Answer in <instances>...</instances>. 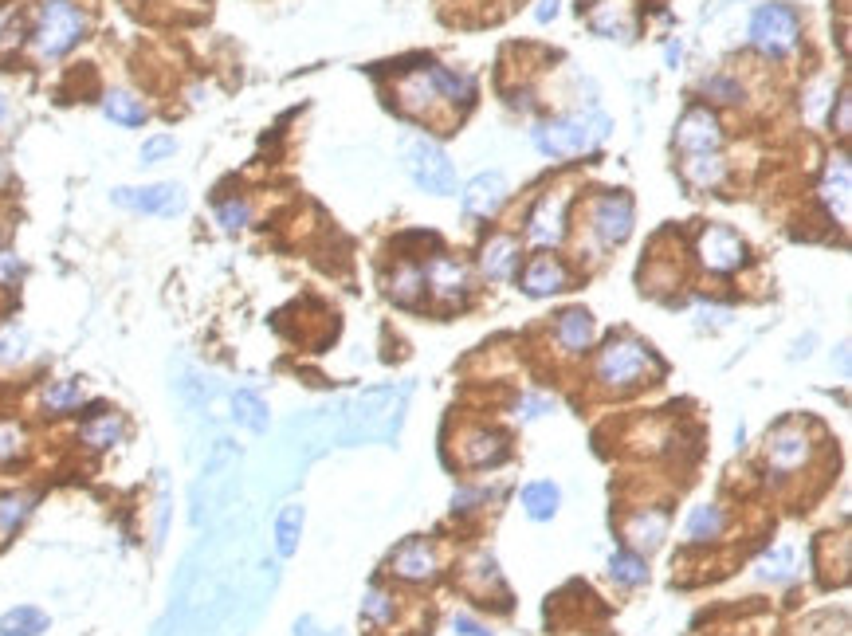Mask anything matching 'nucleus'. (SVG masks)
I'll return each mask as SVG.
<instances>
[{
  "instance_id": "f257e3e1",
  "label": "nucleus",
  "mask_w": 852,
  "mask_h": 636,
  "mask_svg": "<svg viewBox=\"0 0 852 636\" xmlns=\"http://www.w3.org/2000/svg\"><path fill=\"white\" fill-rule=\"evenodd\" d=\"M664 373V362L652 354L648 342H640L633 334H621V338H609L605 350L597 354V366H593V377L613 389V393H629V389H640L648 381H656Z\"/></svg>"
},
{
  "instance_id": "f03ea898",
  "label": "nucleus",
  "mask_w": 852,
  "mask_h": 636,
  "mask_svg": "<svg viewBox=\"0 0 852 636\" xmlns=\"http://www.w3.org/2000/svg\"><path fill=\"white\" fill-rule=\"evenodd\" d=\"M613 130V122L601 114V110H582V114H570V118H550L542 126H534V146L546 154V158H574V154H589L605 134Z\"/></svg>"
},
{
  "instance_id": "7ed1b4c3",
  "label": "nucleus",
  "mask_w": 852,
  "mask_h": 636,
  "mask_svg": "<svg viewBox=\"0 0 852 636\" xmlns=\"http://www.w3.org/2000/svg\"><path fill=\"white\" fill-rule=\"evenodd\" d=\"M87 36V16L75 0H48L40 8V20L32 28V44L44 59L67 55L79 40Z\"/></svg>"
},
{
  "instance_id": "20e7f679",
  "label": "nucleus",
  "mask_w": 852,
  "mask_h": 636,
  "mask_svg": "<svg viewBox=\"0 0 852 636\" xmlns=\"http://www.w3.org/2000/svg\"><path fill=\"white\" fill-rule=\"evenodd\" d=\"M405 169L417 181V189H425L432 197L456 193V165L432 138H409L405 142Z\"/></svg>"
},
{
  "instance_id": "39448f33",
  "label": "nucleus",
  "mask_w": 852,
  "mask_h": 636,
  "mask_svg": "<svg viewBox=\"0 0 852 636\" xmlns=\"http://www.w3.org/2000/svg\"><path fill=\"white\" fill-rule=\"evenodd\" d=\"M746 36H750V44H754L758 52H766V55L794 52V44H798V36H801L798 12H794L790 4H762V8H754Z\"/></svg>"
},
{
  "instance_id": "423d86ee",
  "label": "nucleus",
  "mask_w": 852,
  "mask_h": 636,
  "mask_svg": "<svg viewBox=\"0 0 852 636\" xmlns=\"http://www.w3.org/2000/svg\"><path fill=\"white\" fill-rule=\"evenodd\" d=\"M110 201L118 209L142 212V216H181L185 189L177 181H158V185H142V189H114Z\"/></svg>"
},
{
  "instance_id": "0eeeda50",
  "label": "nucleus",
  "mask_w": 852,
  "mask_h": 636,
  "mask_svg": "<svg viewBox=\"0 0 852 636\" xmlns=\"http://www.w3.org/2000/svg\"><path fill=\"white\" fill-rule=\"evenodd\" d=\"M695 256H699V264L707 271L731 275V271H739L746 264V244L739 240V232H731L723 224H707L699 232V240H695Z\"/></svg>"
},
{
  "instance_id": "6e6552de",
  "label": "nucleus",
  "mask_w": 852,
  "mask_h": 636,
  "mask_svg": "<svg viewBox=\"0 0 852 636\" xmlns=\"http://www.w3.org/2000/svg\"><path fill=\"white\" fill-rule=\"evenodd\" d=\"M589 228H593V236H597L605 248L625 244V240H629V232H633V201H629V197H621V193H605V197H597V201H593V209H589Z\"/></svg>"
},
{
  "instance_id": "1a4fd4ad",
  "label": "nucleus",
  "mask_w": 852,
  "mask_h": 636,
  "mask_svg": "<svg viewBox=\"0 0 852 636\" xmlns=\"http://www.w3.org/2000/svg\"><path fill=\"white\" fill-rule=\"evenodd\" d=\"M389 574L401 578V582H413V585H425L436 582L440 574V558H436V546L428 538H409L405 546L393 550L389 558Z\"/></svg>"
},
{
  "instance_id": "9d476101",
  "label": "nucleus",
  "mask_w": 852,
  "mask_h": 636,
  "mask_svg": "<svg viewBox=\"0 0 852 636\" xmlns=\"http://www.w3.org/2000/svg\"><path fill=\"white\" fill-rule=\"evenodd\" d=\"M809 456H813V444L801 424H782L766 440V464L774 472H798L801 464H809Z\"/></svg>"
},
{
  "instance_id": "9b49d317",
  "label": "nucleus",
  "mask_w": 852,
  "mask_h": 636,
  "mask_svg": "<svg viewBox=\"0 0 852 636\" xmlns=\"http://www.w3.org/2000/svg\"><path fill=\"white\" fill-rule=\"evenodd\" d=\"M676 146L684 154H719L723 146V130H719V118L707 110V106H695L680 118L676 126Z\"/></svg>"
},
{
  "instance_id": "f8f14e48",
  "label": "nucleus",
  "mask_w": 852,
  "mask_h": 636,
  "mask_svg": "<svg viewBox=\"0 0 852 636\" xmlns=\"http://www.w3.org/2000/svg\"><path fill=\"white\" fill-rule=\"evenodd\" d=\"M566 205H570V193H546V197H538V205L531 209L527 216V236H531L534 244H558L562 236H566Z\"/></svg>"
},
{
  "instance_id": "ddd939ff",
  "label": "nucleus",
  "mask_w": 852,
  "mask_h": 636,
  "mask_svg": "<svg viewBox=\"0 0 852 636\" xmlns=\"http://www.w3.org/2000/svg\"><path fill=\"white\" fill-rule=\"evenodd\" d=\"M507 201V177L499 169H487V173H476L464 193H460V205L468 216H495L499 205Z\"/></svg>"
},
{
  "instance_id": "4468645a",
  "label": "nucleus",
  "mask_w": 852,
  "mask_h": 636,
  "mask_svg": "<svg viewBox=\"0 0 852 636\" xmlns=\"http://www.w3.org/2000/svg\"><path fill=\"white\" fill-rule=\"evenodd\" d=\"M507 436L495 432V428H472L464 440H460V460L468 468H495L507 460Z\"/></svg>"
},
{
  "instance_id": "2eb2a0df",
  "label": "nucleus",
  "mask_w": 852,
  "mask_h": 636,
  "mask_svg": "<svg viewBox=\"0 0 852 636\" xmlns=\"http://www.w3.org/2000/svg\"><path fill=\"white\" fill-rule=\"evenodd\" d=\"M421 275H425V287H432L440 299H448V303H460L464 295H468V267L460 264V260H452V256H436V260H428L421 267Z\"/></svg>"
},
{
  "instance_id": "dca6fc26",
  "label": "nucleus",
  "mask_w": 852,
  "mask_h": 636,
  "mask_svg": "<svg viewBox=\"0 0 852 636\" xmlns=\"http://www.w3.org/2000/svg\"><path fill=\"white\" fill-rule=\"evenodd\" d=\"M593 338H597V326H593V315L582 311V307L562 311L558 322H554V342H558V350L570 354V358L586 354L589 346H593Z\"/></svg>"
},
{
  "instance_id": "f3484780",
  "label": "nucleus",
  "mask_w": 852,
  "mask_h": 636,
  "mask_svg": "<svg viewBox=\"0 0 852 636\" xmlns=\"http://www.w3.org/2000/svg\"><path fill=\"white\" fill-rule=\"evenodd\" d=\"M570 287V271L558 256H534L527 271H523V291L531 299H546V295H558Z\"/></svg>"
},
{
  "instance_id": "a211bd4d",
  "label": "nucleus",
  "mask_w": 852,
  "mask_h": 636,
  "mask_svg": "<svg viewBox=\"0 0 852 636\" xmlns=\"http://www.w3.org/2000/svg\"><path fill=\"white\" fill-rule=\"evenodd\" d=\"M668 538V515L660 507H644L625 523V542L633 554H652Z\"/></svg>"
},
{
  "instance_id": "6ab92c4d",
  "label": "nucleus",
  "mask_w": 852,
  "mask_h": 636,
  "mask_svg": "<svg viewBox=\"0 0 852 636\" xmlns=\"http://www.w3.org/2000/svg\"><path fill=\"white\" fill-rule=\"evenodd\" d=\"M480 267L491 283H503L519 267V240L515 236H491L480 252Z\"/></svg>"
},
{
  "instance_id": "aec40b11",
  "label": "nucleus",
  "mask_w": 852,
  "mask_h": 636,
  "mask_svg": "<svg viewBox=\"0 0 852 636\" xmlns=\"http://www.w3.org/2000/svg\"><path fill=\"white\" fill-rule=\"evenodd\" d=\"M849 189H852V177H849V154H837L825 181H821V201L829 205V212H837V220L845 224L849 220Z\"/></svg>"
},
{
  "instance_id": "412c9836",
  "label": "nucleus",
  "mask_w": 852,
  "mask_h": 636,
  "mask_svg": "<svg viewBox=\"0 0 852 636\" xmlns=\"http://www.w3.org/2000/svg\"><path fill=\"white\" fill-rule=\"evenodd\" d=\"M723 530H727V515H723V507H715V503H699V507H692V515H688V523H684V538L695 542V546H703V542H715Z\"/></svg>"
},
{
  "instance_id": "4be33fe9",
  "label": "nucleus",
  "mask_w": 852,
  "mask_h": 636,
  "mask_svg": "<svg viewBox=\"0 0 852 636\" xmlns=\"http://www.w3.org/2000/svg\"><path fill=\"white\" fill-rule=\"evenodd\" d=\"M432 71V83H436V91H440V99L444 103H460L468 106L476 99V79L468 75V71H456V67H428Z\"/></svg>"
},
{
  "instance_id": "5701e85b",
  "label": "nucleus",
  "mask_w": 852,
  "mask_h": 636,
  "mask_svg": "<svg viewBox=\"0 0 852 636\" xmlns=\"http://www.w3.org/2000/svg\"><path fill=\"white\" fill-rule=\"evenodd\" d=\"M232 421L240 424V428H248V432H267V424H271V413H267V401L260 393H252V389H236L232 393Z\"/></svg>"
},
{
  "instance_id": "b1692460",
  "label": "nucleus",
  "mask_w": 852,
  "mask_h": 636,
  "mask_svg": "<svg viewBox=\"0 0 852 636\" xmlns=\"http://www.w3.org/2000/svg\"><path fill=\"white\" fill-rule=\"evenodd\" d=\"M397 95L405 99L409 110H432V106H440V91H436V83H432V71H413V75H405L401 83H397Z\"/></svg>"
},
{
  "instance_id": "393cba45",
  "label": "nucleus",
  "mask_w": 852,
  "mask_h": 636,
  "mask_svg": "<svg viewBox=\"0 0 852 636\" xmlns=\"http://www.w3.org/2000/svg\"><path fill=\"white\" fill-rule=\"evenodd\" d=\"M558 503H562V491H558L550 479H538V483H527V487H523V511L531 515L534 523L554 519Z\"/></svg>"
},
{
  "instance_id": "a878e982",
  "label": "nucleus",
  "mask_w": 852,
  "mask_h": 636,
  "mask_svg": "<svg viewBox=\"0 0 852 636\" xmlns=\"http://www.w3.org/2000/svg\"><path fill=\"white\" fill-rule=\"evenodd\" d=\"M680 169H684V181L695 185V189H715L727 177V165H723L719 154H688Z\"/></svg>"
},
{
  "instance_id": "bb28decb",
  "label": "nucleus",
  "mask_w": 852,
  "mask_h": 636,
  "mask_svg": "<svg viewBox=\"0 0 852 636\" xmlns=\"http://www.w3.org/2000/svg\"><path fill=\"white\" fill-rule=\"evenodd\" d=\"M48 633V613L36 605H16L0 617V636H40Z\"/></svg>"
},
{
  "instance_id": "cd10ccee",
  "label": "nucleus",
  "mask_w": 852,
  "mask_h": 636,
  "mask_svg": "<svg viewBox=\"0 0 852 636\" xmlns=\"http://www.w3.org/2000/svg\"><path fill=\"white\" fill-rule=\"evenodd\" d=\"M103 114H107L110 122H118V126H142V122L150 118L146 103H142L138 95H130V91H107Z\"/></svg>"
},
{
  "instance_id": "c85d7f7f",
  "label": "nucleus",
  "mask_w": 852,
  "mask_h": 636,
  "mask_svg": "<svg viewBox=\"0 0 852 636\" xmlns=\"http://www.w3.org/2000/svg\"><path fill=\"white\" fill-rule=\"evenodd\" d=\"M299 534H303V507L299 503H287L275 519V554L279 558H291L299 550Z\"/></svg>"
},
{
  "instance_id": "c756f323",
  "label": "nucleus",
  "mask_w": 852,
  "mask_h": 636,
  "mask_svg": "<svg viewBox=\"0 0 852 636\" xmlns=\"http://www.w3.org/2000/svg\"><path fill=\"white\" fill-rule=\"evenodd\" d=\"M32 507H36V499L28 491L0 495V538H8V534H16V530L24 527V519L32 515Z\"/></svg>"
},
{
  "instance_id": "7c9ffc66",
  "label": "nucleus",
  "mask_w": 852,
  "mask_h": 636,
  "mask_svg": "<svg viewBox=\"0 0 852 636\" xmlns=\"http://www.w3.org/2000/svg\"><path fill=\"white\" fill-rule=\"evenodd\" d=\"M389 295H393L397 303H405V307H417L421 295H425V275H421V267L417 264L397 267L393 279H389Z\"/></svg>"
},
{
  "instance_id": "2f4dec72",
  "label": "nucleus",
  "mask_w": 852,
  "mask_h": 636,
  "mask_svg": "<svg viewBox=\"0 0 852 636\" xmlns=\"http://www.w3.org/2000/svg\"><path fill=\"white\" fill-rule=\"evenodd\" d=\"M609 578L621 582L625 589H637V585L648 582V566H644V558L633 554V550H617L609 558Z\"/></svg>"
},
{
  "instance_id": "473e14b6",
  "label": "nucleus",
  "mask_w": 852,
  "mask_h": 636,
  "mask_svg": "<svg viewBox=\"0 0 852 636\" xmlns=\"http://www.w3.org/2000/svg\"><path fill=\"white\" fill-rule=\"evenodd\" d=\"M122 432H126L122 417L103 413V417H95V421H87L83 428H79V440H83V444H91V448H110V444H118V440H122Z\"/></svg>"
},
{
  "instance_id": "72a5a7b5",
  "label": "nucleus",
  "mask_w": 852,
  "mask_h": 636,
  "mask_svg": "<svg viewBox=\"0 0 852 636\" xmlns=\"http://www.w3.org/2000/svg\"><path fill=\"white\" fill-rule=\"evenodd\" d=\"M28 358V334L20 326H0V370H16Z\"/></svg>"
},
{
  "instance_id": "f704fd0d",
  "label": "nucleus",
  "mask_w": 852,
  "mask_h": 636,
  "mask_svg": "<svg viewBox=\"0 0 852 636\" xmlns=\"http://www.w3.org/2000/svg\"><path fill=\"white\" fill-rule=\"evenodd\" d=\"M83 401V385L79 381H52L44 389V409L48 413H67V409H79Z\"/></svg>"
},
{
  "instance_id": "c9c22d12",
  "label": "nucleus",
  "mask_w": 852,
  "mask_h": 636,
  "mask_svg": "<svg viewBox=\"0 0 852 636\" xmlns=\"http://www.w3.org/2000/svg\"><path fill=\"white\" fill-rule=\"evenodd\" d=\"M790 574H794V550L790 546H778L774 554H766L758 562V578L762 582H786Z\"/></svg>"
},
{
  "instance_id": "e433bc0d",
  "label": "nucleus",
  "mask_w": 852,
  "mask_h": 636,
  "mask_svg": "<svg viewBox=\"0 0 852 636\" xmlns=\"http://www.w3.org/2000/svg\"><path fill=\"white\" fill-rule=\"evenodd\" d=\"M216 224L228 228V232H240L252 224V205L240 201V197H228V201H216Z\"/></svg>"
},
{
  "instance_id": "4c0bfd02",
  "label": "nucleus",
  "mask_w": 852,
  "mask_h": 636,
  "mask_svg": "<svg viewBox=\"0 0 852 636\" xmlns=\"http://www.w3.org/2000/svg\"><path fill=\"white\" fill-rule=\"evenodd\" d=\"M362 613L377 621V625H393V617H397V601L389 597V593H381V589H370L366 593V601H362Z\"/></svg>"
},
{
  "instance_id": "58836bf2",
  "label": "nucleus",
  "mask_w": 852,
  "mask_h": 636,
  "mask_svg": "<svg viewBox=\"0 0 852 636\" xmlns=\"http://www.w3.org/2000/svg\"><path fill=\"white\" fill-rule=\"evenodd\" d=\"M593 28H597V32H605V36H613V32H629V24L621 20V4L605 0V4L593 12Z\"/></svg>"
},
{
  "instance_id": "ea45409f",
  "label": "nucleus",
  "mask_w": 852,
  "mask_h": 636,
  "mask_svg": "<svg viewBox=\"0 0 852 636\" xmlns=\"http://www.w3.org/2000/svg\"><path fill=\"white\" fill-rule=\"evenodd\" d=\"M20 452H24V432H20V424L0 421V464L16 460Z\"/></svg>"
},
{
  "instance_id": "a19ab883",
  "label": "nucleus",
  "mask_w": 852,
  "mask_h": 636,
  "mask_svg": "<svg viewBox=\"0 0 852 636\" xmlns=\"http://www.w3.org/2000/svg\"><path fill=\"white\" fill-rule=\"evenodd\" d=\"M173 150H177V142H173L169 134H154V138H146V146H142L138 161H142V165H158V161L169 158Z\"/></svg>"
},
{
  "instance_id": "79ce46f5",
  "label": "nucleus",
  "mask_w": 852,
  "mask_h": 636,
  "mask_svg": "<svg viewBox=\"0 0 852 636\" xmlns=\"http://www.w3.org/2000/svg\"><path fill=\"white\" fill-rule=\"evenodd\" d=\"M20 275H24L20 256H16L12 248H0V291H4V287H16V283H20Z\"/></svg>"
},
{
  "instance_id": "37998d69",
  "label": "nucleus",
  "mask_w": 852,
  "mask_h": 636,
  "mask_svg": "<svg viewBox=\"0 0 852 636\" xmlns=\"http://www.w3.org/2000/svg\"><path fill=\"white\" fill-rule=\"evenodd\" d=\"M703 91H707V95H719L723 103H739V99H743V87H739V83H731V79H723V75L707 79V83H703Z\"/></svg>"
},
{
  "instance_id": "c03bdc74",
  "label": "nucleus",
  "mask_w": 852,
  "mask_h": 636,
  "mask_svg": "<svg viewBox=\"0 0 852 636\" xmlns=\"http://www.w3.org/2000/svg\"><path fill=\"white\" fill-rule=\"evenodd\" d=\"M849 130H852V103L849 91H841V99H837V134L849 138Z\"/></svg>"
},
{
  "instance_id": "a18cd8bd",
  "label": "nucleus",
  "mask_w": 852,
  "mask_h": 636,
  "mask_svg": "<svg viewBox=\"0 0 852 636\" xmlns=\"http://www.w3.org/2000/svg\"><path fill=\"white\" fill-rule=\"evenodd\" d=\"M452 633H460V636H491V629H483L480 621H472V617L456 613V617H452Z\"/></svg>"
},
{
  "instance_id": "49530a36",
  "label": "nucleus",
  "mask_w": 852,
  "mask_h": 636,
  "mask_svg": "<svg viewBox=\"0 0 852 636\" xmlns=\"http://www.w3.org/2000/svg\"><path fill=\"white\" fill-rule=\"evenodd\" d=\"M554 409V401H546V397H531L527 405H523V417L531 421V417H542V413H550Z\"/></svg>"
},
{
  "instance_id": "de8ad7c7",
  "label": "nucleus",
  "mask_w": 852,
  "mask_h": 636,
  "mask_svg": "<svg viewBox=\"0 0 852 636\" xmlns=\"http://www.w3.org/2000/svg\"><path fill=\"white\" fill-rule=\"evenodd\" d=\"M534 16H538V24L554 20V16H558V0H538V12H534Z\"/></svg>"
},
{
  "instance_id": "09e8293b",
  "label": "nucleus",
  "mask_w": 852,
  "mask_h": 636,
  "mask_svg": "<svg viewBox=\"0 0 852 636\" xmlns=\"http://www.w3.org/2000/svg\"><path fill=\"white\" fill-rule=\"evenodd\" d=\"M295 636H322V629L315 625V621H311V617H303V621L295 625Z\"/></svg>"
},
{
  "instance_id": "8fccbe9b",
  "label": "nucleus",
  "mask_w": 852,
  "mask_h": 636,
  "mask_svg": "<svg viewBox=\"0 0 852 636\" xmlns=\"http://www.w3.org/2000/svg\"><path fill=\"white\" fill-rule=\"evenodd\" d=\"M4 181H8V158L0 154V185H4Z\"/></svg>"
},
{
  "instance_id": "3c124183",
  "label": "nucleus",
  "mask_w": 852,
  "mask_h": 636,
  "mask_svg": "<svg viewBox=\"0 0 852 636\" xmlns=\"http://www.w3.org/2000/svg\"><path fill=\"white\" fill-rule=\"evenodd\" d=\"M4 118H8V106H4V99H0V122H4Z\"/></svg>"
}]
</instances>
